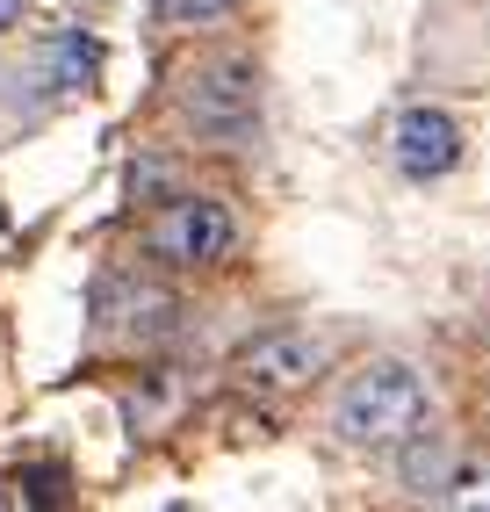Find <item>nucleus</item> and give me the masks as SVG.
Wrapping results in <instances>:
<instances>
[{
	"instance_id": "nucleus-6",
	"label": "nucleus",
	"mask_w": 490,
	"mask_h": 512,
	"mask_svg": "<svg viewBox=\"0 0 490 512\" xmlns=\"http://www.w3.org/2000/svg\"><path fill=\"white\" fill-rule=\"evenodd\" d=\"M397 469H404V484L418 498H447L454 476H462V469H454V448H447L440 433H411L404 448H397Z\"/></svg>"
},
{
	"instance_id": "nucleus-1",
	"label": "nucleus",
	"mask_w": 490,
	"mask_h": 512,
	"mask_svg": "<svg viewBox=\"0 0 490 512\" xmlns=\"http://www.w3.org/2000/svg\"><path fill=\"white\" fill-rule=\"evenodd\" d=\"M426 426V375L411 361H368L332 397V433L346 448H404Z\"/></svg>"
},
{
	"instance_id": "nucleus-8",
	"label": "nucleus",
	"mask_w": 490,
	"mask_h": 512,
	"mask_svg": "<svg viewBox=\"0 0 490 512\" xmlns=\"http://www.w3.org/2000/svg\"><path fill=\"white\" fill-rule=\"evenodd\" d=\"M238 0H159V22H173V29H188V22H217V15H231Z\"/></svg>"
},
{
	"instance_id": "nucleus-2",
	"label": "nucleus",
	"mask_w": 490,
	"mask_h": 512,
	"mask_svg": "<svg viewBox=\"0 0 490 512\" xmlns=\"http://www.w3.org/2000/svg\"><path fill=\"white\" fill-rule=\"evenodd\" d=\"M181 109L195 123V138L209 145H245L260 130V65L253 58H209L188 73Z\"/></svg>"
},
{
	"instance_id": "nucleus-4",
	"label": "nucleus",
	"mask_w": 490,
	"mask_h": 512,
	"mask_svg": "<svg viewBox=\"0 0 490 512\" xmlns=\"http://www.w3.org/2000/svg\"><path fill=\"white\" fill-rule=\"evenodd\" d=\"M390 152H397V174L404 181H440L462 166V123L447 109H404L390 130Z\"/></svg>"
},
{
	"instance_id": "nucleus-7",
	"label": "nucleus",
	"mask_w": 490,
	"mask_h": 512,
	"mask_svg": "<svg viewBox=\"0 0 490 512\" xmlns=\"http://www.w3.org/2000/svg\"><path fill=\"white\" fill-rule=\"evenodd\" d=\"M87 80H94V44L80 29H65L58 51H51V87H87Z\"/></svg>"
},
{
	"instance_id": "nucleus-9",
	"label": "nucleus",
	"mask_w": 490,
	"mask_h": 512,
	"mask_svg": "<svg viewBox=\"0 0 490 512\" xmlns=\"http://www.w3.org/2000/svg\"><path fill=\"white\" fill-rule=\"evenodd\" d=\"M447 498H462V505H490V469L483 476H454V491Z\"/></svg>"
},
{
	"instance_id": "nucleus-5",
	"label": "nucleus",
	"mask_w": 490,
	"mask_h": 512,
	"mask_svg": "<svg viewBox=\"0 0 490 512\" xmlns=\"http://www.w3.org/2000/svg\"><path fill=\"white\" fill-rule=\"evenodd\" d=\"M325 361H332V339L325 332H267V339H253V347L238 354V375L253 390H296Z\"/></svg>"
},
{
	"instance_id": "nucleus-10",
	"label": "nucleus",
	"mask_w": 490,
	"mask_h": 512,
	"mask_svg": "<svg viewBox=\"0 0 490 512\" xmlns=\"http://www.w3.org/2000/svg\"><path fill=\"white\" fill-rule=\"evenodd\" d=\"M22 22V0H0V29H15Z\"/></svg>"
},
{
	"instance_id": "nucleus-3",
	"label": "nucleus",
	"mask_w": 490,
	"mask_h": 512,
	"mask_svg": "<svg viewBox=\"0 0 490 512\" xmlns=\"http://www.w3.org/2000/svg\"><path fill=\"white\" fill-rule=\"evenodd\" d=\"M231 246H238V224H231L224 202H209V195L166 202V217L152 224V253L173 260V267H217Z\"/></svg>"
}]
</instances>
